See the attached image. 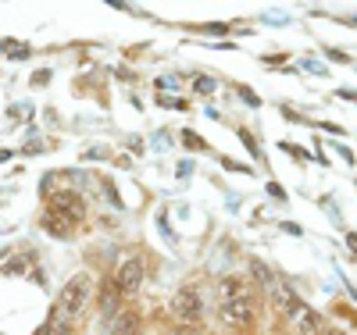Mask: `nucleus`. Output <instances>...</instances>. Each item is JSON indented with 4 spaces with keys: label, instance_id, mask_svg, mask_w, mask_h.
I'll return each mask as SVG.
<instances>
[{
    "label": "nucleus",
    "instance_id": "obj_5",
    "mask_svg": "<svg viewBox=\"0 0 357 335\" xmlns=\"http://www.w3.org/2000/svg\"><path fill=\"white\" fill-rule=\"evenodd\" d=\"M139 282H143V260L132 257V260L122 264V271H118V289L132 293V289H139Z\"/></svg>",
    "mask_w": 357,
    "mask_h": 335
},
{
    "label": "nucleus",
    "instance_id": "obj_7",
    "mask_svg": "<svg viewBox=\"0 0 357 335\" xmlns=\"http://www.w3.org/2000/svg\"><path fill=\"white\" fill-rule=\"evenodd\" d=\"M122 289H118V282H107L104 286V296H100V314L104 318H118V311H122Z\"/></svg>",
    "mask_w": 357,
    "mask_h": 335
},
{
    "label": "nucleus",
    "instance_id": "obj_13",
    "mask_svg": "<svg viewBox=\"0 0 357 335\" xmlns=\"http://www.w3.org/2000/svg\"><path fill=\"white\" fill-rule=\"evenodd\" d=\"M282 150H289V154H293V157H301V161L307 157V154H304V150H301V146H293V143H282Z\"/></svg>",
    "mask_w": 357,
    "mask_h": 335
},
{
    "label": "nucleus",
    "instance_id": "obj_14",
    "mask_svg": "<svg viewBox=\"0 0 357 335\" xmlns=\"http://www.w3.org/2000/svg\"><path fill=\"white\" fill-rule=\"evenodd\" d=\"M325 335H347L343 328H329V332H325Z\"/></svg>",
    "mask_w": 357,
    "mask_h": 335
},
{
    "label": "nucleus",
    "instance_id": "obj_6",
    "mask_svg": "<svg viewBox=\"0 0 357 335\" xmlns=\"http://www.w3.org/2000/svg\"><path fill=\"white\" fill-rule=\"evenodd\" d=\"M289 318H293V325L301 328L304 335H314V332L321 328V318H318L311 307H304V303H296V307L289 311Z\"/></svg>",
    "mask_w": 357,
    "mask_h": 335
},
{
    "label": "nucleus",
    "instance_id": "obj_3",
    "mask_svg": "<svg viewBox=\"0 0 357 335\" xmlns=\"http://www.w3.org/2000/svg\"><path fill=\"white\" fill-rule=\"evenodd\" d=\"M172 314L178 318V321H200V314H204V299H200V293L197 289H178V296L172 299Z\"/></svg>",
    "mask_w": 357,
    "mask_h": 335
},
{
    "label": "nucleus",
    "instance_id": "obj_8",
    "mask_svg": "<svg viewBox=\"0 0 357 335\" xmlns=\"http://www.w3.org/2000/svg\"><path fill=\"white\" fill-rule=\"evenodd\" d=\"M43 228L50 232V235H72V228H75V221L72 218H65V215H57V210H50V215L43 218Z\"/></svg>",
    "mask_w": 357,
    "mask_h": 335
},
{
    "label": "nucleus",
    "instance_id": "obj_2",
    "mask_svg": "<svg viewBox=\"0 0 357 335\" xmlns=\"http://www.w3.org/2000/svg\"><path fill=\"white\" fill-rule=\"evenodd\" d=\"M93 299V282H89L86 275H75L61 286V293H57V307H61V318H75L86 311V303Z\"/></svg>",
    "mask_w": 357,
    "mask_h": 335
},
{
    "label": "nucleus",
    "instance_id": "obj_1",
    "mask_svg": "<svg viewBox=\"0 0 357 335\" xmlns=\"http://www.w3.org/2000/svg\"><path fill=\"white\" fill-rule=\"evenodd\" d=\"M222 318L229 325H247L254 318V296L243 282H236V279L222 282Z\"/></svg>",
    "mask_w": 357,
    "mask_h": 335
},
{
    "label": "nucleus",
    "instance_id": "obj_4",
    "mask_svg": "<svg viewBox=\"0 0 357 335\" xmlns=\"http://www.w3.org/2000/svg\"><path fill=\"white\" fill-rule=\"evenodd\" d=\"M54 210L65 215V218H72V221H82L86 218V200L75 196V193H57L54 196Z\"/></svg>",
    "mask_w": 357,
    "mask_h": 335
},
{
    "label": "nucleus",
    "instance_id": "obj_9",
    "mask_svg": "<svg viewBox=\"0 0 357 335\" xmlns=\"http://www.w3.org/2000/svg\"><path fill=\"white\" fill-rule=\"evenodd\" d=\"M136 325H139L136 314H118L111 321V335H136Z\"/></svg>",
    "mask_w": 357,
    "mask_h": 335
},
{
    "label": "nucleus",
    "instance_id": "obj_12",
    "mask_svg": "<svg viewBox=\"0 0 357 335\" xmlns=\"http://www.w3.org/2000/svg\"><path fill=\"white\" fill-rule=\"evenodd\" d=\"M240 97H243V100H247L250 107H257V104H261V100H257V97L250 93V89H247V86H240Z\"/></svg>",
    "mask_w": 357,
    "mask_h": 335
},
{
    "label": "nucleus",
    "instance_id": "obj_11",
    "mask_svg": "<svg viewBox=\"0 0 357 335\" xmlns=\"http://www.w3.org/2000/svg\"><path fill=\"white\" fill-rule=\"evenodd\" d=\"M193 86H197V93H211V89H215V82H211V79H197Z\"/></svg>",
    "mask_w": 357,
    "mask_h": 335
},
{
    "label": "nucleus",
    "instance_id": "obj_10",
    "mask_svg": "<svg viewBox=\"0 0 357 335\" xmlns=\"http://www.w3.org/2000/svg\"><path fill=\"white\" fill-rule=\"evenodd\" d=\"M36 335H72V328H68V318H50Z\"/></svg>",
    "mask_w": 357,
    "mask_h": 335
}]
</instances>
